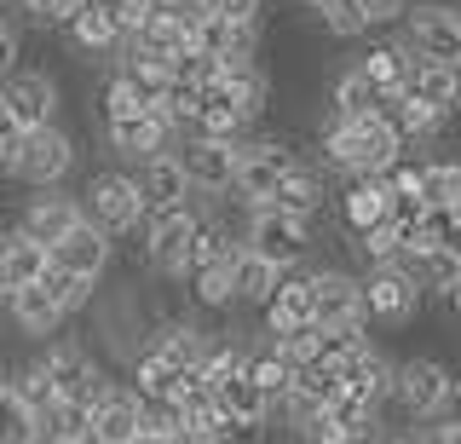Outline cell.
<instances>
[{
    "label": "cell",
    "instance_id": "obj_58",
    "mask_svg": "<svg viewBox=\"0 0 461 444\" xmlns=\"http://www.w3.org/2000/svg\"><path fill=\"white\" fill-rule=\"evenodd\" d=\"M306 6H317V0H306Z\"/></svg>",
    "mask_w": 461,
    "mask_h": 444
},
{
    "label": "cell",
    "instance_id": "obj_60",
    "mask_svg": "<svg viewBox=\"0 0 461 444\" xmlns=\"http://www.w3.org/2000/svg\"><path fill=\"white\" fill-rule=\"evenodd\" d=\"M456 156H461V150H456Z\"/></svg>",
    "mask_w": 461,
    "mask_h": 444
},
{
    "label": "cell",
    "instance_id": "obj_17",
    "mask_svg": "<svg viewBox=\"0 0 461 444\" xmlns=\"http://www.w3.org/2000/svg\"><path fill=\"white\" fill-rule=\"evenodd\" d=\"M104 145H110V156H115L122 168H139V162H150V156L173 150V133L150 116V110H139V116L104 122Z\"/></svg>",
    "mask_w": 461,
    "mask_h": 444
},
{
    "label": "cell",
    "instance_id": "obj_29",
    "mask_svg": "<svg viewBox=\"0 0 461 444\" xmlns=\"http://www.w3.org/2000/svg\"><path fill=\"white\" fill-rule=\"evenodd\" d=\"M277 283H283V266L259 260L249 242H242L237 260H230V289H237V306H254V312H259L271 294H277Z\"/></svg>",
    "mask_w": 461,
    "mask_h": 444
},
{
    "label": "cell",
    "instance_id": "obj_43",
    "mask_svg": "<svg viewBox=\"0 0 461 444\" xmlns=\"http://www.w3.org/2000/svg\"><path fill=\"white\" fill-rule=\"evenodd\" d=\"M271 347H277V358H283L288 369H306V364H317V358H323V329L306 323V329H294V335H277Z\"/></svg>",
    "mask_w": 461,
    "mask_h": 444
},
{
    "label": "cell",
    "instance_id": "obj_22",
    "mask_svg": "<svg viewBox=\"0 0 461 444\" xmlns=\"http://www.w3.org/2000/svg\"><path fill=\"white\" fill-rule=\"evenodd\" d=\"M6 318H12V329L18 335H29V340H52L58 329H64L69 318H64V306L47 294V283H23V289H6Z\"/></svg>",
    "mask_w": 461,
    "mask_h": 444
},
{
    "label": "cell",
    "instance_id": "obj_15",
    "mask_svg": "<svg viewBox=\"0 0 461 444\" xmlns=\"http://www.w3.org/2000/svg\"><path fill=\"white\" fill-rule=\"evenodd\" d=\"M86 220L81 213V196H69L64 185L58 191H41V196H29L23 203V213H18V231L29 237V242H41V249L52 254V242H64L76 225Z\"/></svg>",
    "mask_w": 461,
    "mask_h": 444
},
{
    "label": "cell",
    "instance_id": "obj_49",
    "mask_svg": "<svg viewBox=\"0 0 461 444\" xmlns=\"http://www.w3.org/2000/svg\"><path fill=\"white\" fill-rule=\"evenodd\" d=\"M410 6H415V0H364V18L369 23H403Z\"/></svg>",
    "mask_w": 461,
    "mask_h": 444
},
{
    "label": "cell",
    "instance_id": "obj_8",
    "mask_svg": "<svg viewBox=\"0 0 461 444\" xmlns=\"http://www.w3.org/2000/svg\"><path fill=\"white\" fill-rule=\"evenodd\" d=\"M398 41L415 52V64H461V6H444V0L410 6Z\"/></svg>",
    "mask_w": 461,
    "mask_h": 444
},
{
    "label": "cell",
    "instance_id": "obj_33",
    "mask_svg": "<svg viewBox=\"0 0 461 444\" xmlns=\"http://www.w3.org/2000/svg\"><path fill=\"white\" fill-rule=\"evenodd\" d=\"M369 110H381V87L364 76V64H346L329 81V116H369Z\"/></svg>",
    "mask_w": 461,
    "mask_h": 444
},
{
    "label": "cell",
    "instance_id": "obj_37",
    "mask_svg": "<svg viewBox=\"0 0 461 444\" xmlns=\"http://www.w3.org/2000/svg\"><path fill=\"white\" fill-rule=\"evenodd\" d=\"M421 203L427 208L461 203V156H432V162H421Z\"/></svg>",
    "mask_w": 461,
    "mask_h": 444
},
{
    "label": "cell",
    "instance_id": "obj_20",
    "mask_svg": "<svg viewBox=\"0 0 461 444\" xmlns=\"http://www.w3.org/2000/svg\"><path fill=\"white\" fill-rule=\"evenodd\" d=\"M110 260H115V237H104L93 220H81L64 242H52V266L76 271V277H93V283H104Z\"/></svg>",
    "mask_w": 461,
    "mask_h": 444
},
{
    "label": "cell",
    "instance_id": "obj_35",
    "mask_svg": "<svg viewBox=\"0 0 461 444\" xmlns=\"http://www.w3.org/2000/svg\"><path fill=\"white\" fill-rule=\"evenodd\" d=\"M220 398H225V410L237 415L242 427H266V421H271V398L259 393V381L249 376V364H242L237 376H225V381H220Z\"/></svg>",
    "mask_w": 461,
    "mask_h": 444
},
{
    "label": "cell",
    "instance_id": "obj_7",
    "mask_svg": "<svg viewBox=\"0 0 461 444\" xmlns=\"http://www.w3.org/2000/svg\"><path fill=\"white\" fill-rule=\"evenodd\" d=\"M41 364H47V376L58 386V398H69V404H86L93 410L98 398L115 386V376L104 364H98L93 347H81V340H47V352H41Z\"/></svg>",
    "mask_w": 461,
    "mask_h": 444
},
{
    "label": "cell",
    "instance_id": "obj_34",
    "mask_svg": "<svg viewBox=\"0 0 461 444\" xmlns=\"http://www.w3.org/2000/svg\"><path fill=\"white\" fill-rule=\"evenodd\" d=\"M357 64H364V76L381 93H403V87H410V69H415V52L403 47V41H381V47H369Z\"/></svg>",
    "mask_w": 461,
    "mask_h": 444
},
{
    "label": "cell",
    "instance_id": "obj_13",
    "mask_svg": "<svg viewBox=\"0 0 461 444\" xmlns=\"http://www.w3.org/2000/svg\"><path fill=\"white\" fill-rule=\"evenodd\" d=\"M173 156H179L185 179L196 185V196H225L237 179V139H173Z\"/></svg>",
    "mask_w": 461,
    "mask_h": 444
},
{
    "label": "cell",
    "instance_id": "obj_28",
    "mask_svg": "<svg viewBox=\"0 0 461 444\" xmlns=\"http://www.w3.org/2000/svg\"><path fill=\"white\" fill-rule=\"evenodd\" d=\"M52 266V254L41 242H29L18 225L0 231V289H23V283H41V271Z\"/></svg>",
    "mask_w": 461,
    "mask_h": 444
},
{
    "label": "cell",
    "instance_id": "obj_39",
    "mask_svg": "<svg viewBox=\"0 0 461 444\" xmlns=\"http://www.w3.org/2000/svg\"><path fill=\"white\" fill-rule=\"evenodd\" d=\"M41 283H47V294L64 306V318H76V312H86L98 300V283L93 277H76V271H64V266H47V271H41Z\"/></svg>",
    "mask_w": 461,
    "mask_h": 444
},
{
    "label": "cell",
    "instance_id": "obj_36",
    "mask_svg": "<svg viewBox=\"0 0 461 444\" xmlns=\"http://www.w3.org/2000/svg\"><path fill=\"white\" fill-rule=\"evenodd\" d=\"M0 444H41L35 410L18 398V386H12L6 369H0Z\"/></svg>",
    "mask_w": 461,
    "mask_h": 444
},
{
    "label": "cell",
    "instance_id": "obj_53",
    "mask_svg": "<svg viewBox=\"0 0 461 444\" xmlns=\"http://www.w3.org/2000/svg\"><path fill=\"white\" fill-rule=\"evenodd\" d=\"M127 6H133V12H139V23H144V18H150V12H162L167 0H127Z\"/></svg>",
    "mask_w": 461,
    "mask_h": 444
},
{
    "label": "cell",
    "instance_id": "obj_4",
    "mask_svg": "<svg viewBox=\"0 0 461 444\" xmlns=\"http://www.w3.org/2000/svg\"><path fill=\"white\" fill-rule=\"evenodd\" d=\"M81 213L98 225L104 237H133L144 225V191H139V174L133 168H98L81 191Z\"/></svg>",
    "mask_w": 461,
    "mask_h": 444
},
{
    "label": "cell",
    "instance_id": "obj_5",
    "mask_svg": "<svg viewBox=\"0 0 461 444\" xmlns=\"http://www.w3.org/2000/svg\"><path fill=\"white\" fill-rule=\"evenodd\" d=\"M196 225H202V208H150L144 213V225H139V254H144V266L156 271V277H167V283H185V254H191V237H196Z\"/></svg>",
    "mask_w": 461,
    "mask_h": 444
},
{
    "label": "cell",
    "instance_id": "obj_40",
    "mask_svg": "<svg viewBox=\"0 0 461 444\" xmlns=\"http://www.w3.org/2000/svg\"><path fill=\"white\" fill-rule=\"evenodd\" d=\"M249 376L259 381V393L271 398V410H277V398L288 393V381H294V369H288L283 358H277V347H271V340H266V347H259V340H249Z\"/></svg>",
    "mask_w": 461,
    "mask_h": 444
},
{
    "label": "cell",
    "instance_id": "obj_46",
    "mask_svg": "<svg viewBox=\"0 0 461 444\" xmlns=\"http://www.w3.org/2000/svg\"><path fill=\"white\" fill-rule=\"evenodd\" d=\"M18 12L41 30H69V18L81 12V0H18Z\"/></svg>",
    "mask_w": 461,
    "mask_h": 444
},
{
    "label": "cell",
    "instance_id": "obj_23",
    "mask_svg": "<svg viewBox=\"0 0 461 444\" xmlns=\"http://www.w3.org/2000/svg\"><path fill=\"white\" fill-rule=\"evenodd\" d=\"M133 174H139V191H144V213H150V208H191L196 203V185L185 179V168H179V156H173V150L139 162Z\"/></svg>",
    "mask_w": 461,
    "mask_h": 444
},
{
    "label": "cell",
    "instance_id": "obj_52",
    "mask_svg": "<svg viewBox=\"0 0 461 444\" xmlns=\"http://www.w3.org/2000/svg\"><path fill=\"white\" fill-rule=\"evenodd\" d=\"M381 444H432V433H427V427H421V433H386Z\"/></svg>",
    "mask_w": 461,
    "mask_h": 444
},
{
    "label": "cell",
    "instance_id": "obj_51",
    "mask_svg": "<svg viewBox=\"0 0 461 444\" xmlns=\"http://www.w3.org/2000/svg\"><path fill=\"white\" fill-rule=\"evenodd\" d=\"M18 139H23L18 116H12V110L0 104V174H6V162H12V150H18Z\"/></svg>",
    "mask_w": 461,
    "mask_h": 444
},
{
    "label": "cell",
    "instance_id": "obj_14",
    "mask_svg": "<svg viewBox=\"0 0 461 444\" xmlns=\"http://www.w3.org/2000/svg\"><path fill=\"white\" fill-rule=\"evenodd\" d=\"M444 386H450V364H444V358L415 352V358H403V364L393 369V404L410 415V421H421V415L438 404Z\"/></svg>",
    "mask_w": 461,
    "mask_h": 444
},
{
    "label": "cell",
    "instance_id": "obj_16",
    "mask_svg": "<svg viewBox=\"0 0 461 444\" xmlns=\"http://www.w3.org/2000/svg\"><path fill=\"white\" fill-rule=\"evenodd\" d=\"M191 47H196V18H179L173 6H162V12H150V18H144L139 30L127 35L122 52H139V59L173 64V59H185Z\"/></svg>",
    "mask_w": 461,
    "mask_h": 444
},
{
    "label": "cell",
    "instance_id": "obj_50",
    "mask_svg": "<svg viewBox=\"0 0 461 444\" xmlns=\"http://www.w3.org/2000/svg\"><path fill=\"white\" fill-rule=\"evenodd\" d=\"M208 12H213V18H249V23H259L266 0H208Z\"/></svg>",
    "mask_w": 461,
    "mask_h": 444
},
{
    "label": "cell",
    "instance_id": "obj_9",
    "mask_svg": "<svg viewBox=\"0 0 461 444\" xmlns=\"http://www.w3.org/2000/svg\"><path fill=\"white\" fill-rule=\"evenodd\" d=\"M421 277H415L410 266H398V260H386V266H369L364 271V312H369V323H415V312H421Z\"/></svg>",
    "mask_w": 461,
    "mask_h": 444
},
{
    "label": "cell",
    "instance_id": "obj_26",
    "mask_svg": "<svg viewBox=\"0 0 461 444\" xmlns=\"http://www.w3.org/2000/svg\"><path fill=\"white\" fill-rule=\"evenodd\" d=\"M410 98H421L427 110H438L444 122L461 110V64H415L410 69Z\"/></svg>",
    "mask_w": 461,
    "mask_h": 444
},
{
    "label": "cell",
    "instance_id": "obj_38",
    "mask_svg": "<svg viewBox=\"0 0 461 444\" xmlns=\"http://www.w3.org/2000/svg\"><path fill=\"white\" fill-rule=\"evenodd\" d=\"M185 289H191V306L196 312H230L237 306V289H230V266H202L185 277Z\"/></svg>",
    "mask_w": 461,
    "mask_h": 444
},
{
    "label": "cell",
    "instance_id": "obj_21",
    "mask_svg": "<svg viewBox=\"0 0 461 444\" xmlns=\"http://www.w3.org/2000/svg\"><path fill=\"white\" fill-rule=\"evenodd\" d=\"M335 213H340V231H346V237L381 225V220H386V179H381V174H352V179H340Z\"/></svg>",
    "mask_w": 461,
    "mask_h": 444
},
{
    "label": "cell",
    "instance_id": "obj_3",
    "mask_svg": "<svg viewBox=\"0 0 461 444\" xmlns=\"http://www.w3.org/2000/svg\"><path fill=\"white\" fill-rule=\"evenodd\" d=\"M288 168H300V156L288 139H271V133H242L237 139V179H230V203L249 213L254 203H271V191L283 185Z\"/></svg>",
    "mask_w": 461,
    "mask_h": 444
},
{
    "label": "cell",
    "instance_id": "obj_27",
    "mask_svg": "<svg viewBox=\"0 0 461 444\" xmlns=\"http://www.w3.org/2000/svg\"><path fill=\"white\" fill-rule=\"evenodd\" d=\"M381 116H386V127H393L403 145H427V139L444 133V116L427 110L421 98H410V93H381Z\"/></svg>",
    "mask_w": 461,
    "mask_h": 444
},
{
    "label": "cell",
    "instance_id": "obj_55",
    "mask_svg": "<svg viewBox=\"0 0 461 444\" xmlns=\"http://www.w3.org/2000/svg\"><path fill=\"white\" fill-rule=\"evenodd\" d=\"M41 444H86V439H41Z\"/></svg>",
    "mask_w": 461,
    "mask_h": 444
},
{
    "label": "cell",
    "instance_id": "obj_30",
    "mask_svg": "<svg viewBox=\"0 0 461 444\" xmlns=\"http://www.w3.org/2000/svg\"><path fill=\"white\" fill-rule=\"evenodd\" d=\"M191 369H179V364H167L162 352H150V347H139L133 358H127V386H133L139 398H179V386Z\"/></svg>",
    "mask_w": 461,
    "mask_h": 444
},
{
    "label": "cell",
    "instance_id": "obj_32",
    "mask_svg": "<svg viewBox=\"0 0 461 444\" xmlns=\"http://www.w3.org/2000/svg\"><path fill=\"white\" fill-rule=\"evenodd\" d=\"M271 203H277L283 213H300V220H317V213H323V203H329V185H323V174H317V168H288L283 174V185L277 191H271Z\"/></svg>",
    "mask_w": 461,
    "mask_h": 444
},
{
    "label": "cell",
    "instance_id": "obj_25",
    "mask_svg": "<svg viewBox=\"0 0 461 444\" xmlns=\"http://www.w3.org/2000/svg\"><path fill=\"white\" fill-rule=\"evenodd\" d=\"M144 347L162 352L167 364H179V369H202L208 335H202L191 318H150V335H144Z\"/></svg>",
    "mask_w": 461,
    "mask_h": 444
},
{
    "label": "cell",
    "instance_id": "obj_1",
    "mask_svg": "<svg viewBox=\"0 0 461 444\" xmlns=\"http://www.w3.org/2000/svg\"><path fill=\"white\" fill-rule=\"evenodd\" d=\"M317 150H323V168L335 179H352V174H386L410 145L386 127L381 110H369V116H329L317 133Z\"/></svg>",
    "mask_w": 461,
    "mask_h": 444
},
{
    "label": "cell",
    "instance_id": "obj_54",
    "mask_svg": "<svg viewBox=\"0 0 461 444\" xmlns=\"http://www.w3.org/2000/svg\"><path fill=\"white\" fill-rule=\"evenodd\" d=\"M450 312H456V323H461V289H450Z\"/></svg>",
    "mask_w": 461,
    "mask_h": 444
},
{
    "label": "cell",
    "instance_id": "obj_6",
    "mask_svg": "<svg viewBox=\"0 0 461 444\" xmlns=\"http://www.w3.org/2000/svg\"><path fill=\"white\" fill-rule=\"evenodd\" d=\"M242 242H249L259 260L294 271V266H306V254H312V220L283 213L277 203H254L242 213Z\"/></svg>",
    "mask_w": 461,
    "mask_h": 444
},
{
    "label": "cell",
    "instance_id": "obj_48",
    "mask_svg": "<svg viewBox=\"0 0 461 444\" xmlns=\"http://www.w3.org/2000/svg\"><path fill=\"white\" fill-rule=\"evenodd\" d=\"M18 59H23V23L0 12V81L18 69Z\"/></svg>",
    "mask_w": 461,
    "mask_h": 444
},
{
    "label": "cell",
    "instance_id": "obj_47",
    "mask_svg": "<svg viewBox=\"0 0 461 444\" xmlns=\"http://www.w3.org/2000/svg\"><path fill=\"white\" fill-rule=\"evenodd\" d=\"M421 191H393V185H386V225H398V231H410L415 220H421Z\"/></svg>",
    "mask_w": 461,
    "mask_h": 444
},
{
    "label": "cell",
    "instance_id": "obj_2",
    "mask_svg": "<svg viewBox=\"0 0 461 444\" xmlns=\"http://www.w3.org/2000/svg\"><path fill=\"white\" fill-rule=\"evenodd\" d=\"M76 133H64L58 122L47 127H23V139H18V150H12V162H6V174L0 179H18L29 185V191H58L69 174H76Z\"/></svg>",
    "mask_w": 461,
    "mask_h": 444
},
{
    "label": "cell",
    "instance_id": "obj_59",
    "mask_svg": "<svg viewBox=\"0 0 461 444\" xmlns=\"http://www.w3.org/2000/svg\"><path fill=\"white\" fill-rule=\"evenodd\" d=\"M456 289H461V283H456Z\"/></svg>",
    "mask_w": 461,
    "mask_h": 444
},
{
    "label": "cell",
    "instance_id": "obj_42",
    "mask_svg": "<svg viewBox=\"0 0 461 444\" xmlns=\"http://www.w3.org/2000/svg\"><path fill=\"white\" fill-rule=\"evenodd\" d=\"M139 110H144V98H139V93L127 87V81L115 76V69H110L104 87H98V127H104V122H122V116H139Z\"/></svg>",
    "mask_w": 461,
    "mask_h": 444
},
{
    "label": "cell",
    "instance_id": "obj_57",
    "mask_svg": "<svg viewBox=\"0 0 461 444\" xmlns=\"http://www.w3.org/2000/svg\"><path fill=\"white\" fill-rule=\"evenodd\" d=\"M0 312H6V289H0Z\"/></svg>",
    "mask_w": 461,
    "mask_h": 444
},
{
    "label": "cell",
    "instance_id": "obj_31",
    "mask_svg": "<svg viewBox=\"0 0 461 444\" xmlns=\"http://www.w3.org/2000/svg\"><path fill=\"white\" fill-rule=\"evenodd\" d=\"M225 93H230V104H237V116L249 122V127H259V116L271 110V76L259 64H225Z\"/></svg>",
    "mask_w": 461,
    "mask_h": 444
},
{
    "label": "cell",
    "instance_id": "obj_24",
    "mask_svg": "<svg viewBox=\"0 0 461 444\" xmlns=\"http://www.w3.org/2000/svg\"><path fill=\"white\" fill-rule=\"evenodd\" d=\"M133 433H139V393L127 381H115L93 404V433H86V444H133Z\"/></svg>",
    "mask_w": 461,
    "mask_h": 444
},
{
    "label": "cell",
    "instance_id": "obj_56",
    "mask_svg": "<svg viewBox=\"0 0 461 444\" xmlns=\"http://www.w3.org/2000/svg\"><path fill=\"white\" fill-rule=\"evenodd\" d=\"M456 231H461V203H456Z\"/></svg>",
    "mask_w": 461,
    "mask_h": 444
},
{
    "label": "cell",
    "instance_id": "obj_10",
    "mask_svg": "<svg viewBox=\"0 0 461 444\" xmlns=\"http://www.w3.org/2000/svg\"><path fill=\"white\" fill-rule=\"evenodd\" d=\"M312 323L317 329H369L364 277H352L340 266H317L312 271Z\"/></svg>",
    "mask_w": 461,
    "mask_h": 444
},
{
    "label": "cell",
    "instance_id": "obj_11",
    "mask_svg": "<svg viewBox=\"0 0 461 444\" xmlns=\"http://www.w3.org/2000/svg\"><path fill=\"white\" fill-rule=\"evenodd\" d=\"M133 30H139V12L127 6V0H81V12L69 18V41H76V52H93V59L122 52Z\"/></svg>",
    "mask_w": 461,
    "mask_h": 444
},
{
    "label": "cell",
    "instance_id": "obj_45",
    "mask_svg": "<svg viewBox=\"0 0 461 444\" xmlns=\"http://www.w3.org/2000/svg\"><path fill=\"white\" fill-rule=\"evenodd\" d=\"M427 433H461V376H450V386L438 393V404L421 415Z\"/></svg>",
    "mask_w": 461,
    "mask_h": 444
},
{
    "label": "cell",
    "instance_id": "obj_44",
    "mask_svg": "<svg viewBox=\"0 0 461 444\" xmlns=\"http://www.w3.org/2000/svg\"><path fill=\"white\" fill-rule=\"evenodd\" d=\"M352 249L364 254V266H386V260H398L403 254V237H398V225H369V231H357L352 237Z\"/></svg>",
    "mask_w": 461,
    "mask_h": 444
},
{
    "label": "cell",
    "instance_id": "obj_12",
    "mask_svg": "<svg viewBox=\"0 0 461 444\" xmlns=\"http://www.w3.org/2000/svg\"><path fill=\"white\" fill-rule=\"evenodd\" d=\"M0 104L18 116V127H47V122H58V110H64V87H58L52 69L18 64L0 81Z\"/></svg>",
    "mask_w": 461,
    "mask_h": 444
},
{
    "label": "cell",
    "instance_id": "obj_41",
    "mask_svg": "<svg viewBox=\"0 0 461 444\" xmlns=\"http://www.w3.org/2000/svg\"><path fill=\"white\" fill-rule=\"evenodd\" d=\"M317 23H323L335 41H357V35H369L375 23L364 18V0H317Z\"/></svg>",
    "mask_w": 461,
    "mask_h": 444
},
{
    "label": "cell",
    "instance_id": "obj_19",
    "mask_svg": "<svg viewBox=\"0 0 461 444\" xmlns=\"http://www.w3.org/2000/svg\"><path fill=\"white\" fill-rule=\"evenodd\" d=\"M259 323H266V335H271V340H277V335H294V329H306V323H312V266L283 271L277 294L259 306Z\"/></svg>",
    "mask_w": 461,
    "mask_h": 444
},
{
    "label": "cell",
    "instance_id": "obj_18",
    "mask_svg": "<svg viewBox=\"0 0 461 444\" xmlns=\"http://www.w3.org/2000/svg\"><path fill=\"white\" fill-rule=\"evenodd\" d=\"M196 47L208 52V59H220V64H259V23L202 12L196 18Z\"/></svg>",
    "mask_w": 461,
    "mask_h": 444
}]
</instances>
